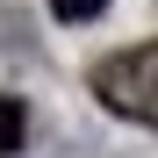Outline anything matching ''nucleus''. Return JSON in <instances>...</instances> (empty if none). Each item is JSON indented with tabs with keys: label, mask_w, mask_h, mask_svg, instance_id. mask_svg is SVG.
Returning a JSON list of instances; mask_svg holds the SVG:
<instances>
[{
	"label": "nucleus",
	"mask_w": 158,
	"mask_h": 158,
	"mask_svg": "<svg viewBox=\"0 0 158 158\" xmlns=\"http://www.w3.org/2000/svg\"><path fill=\"white\" fill-rule=\"evenodd\" d=\"M86 86H94V101H101L108 115L158 129V43H137V50L101 58V65L86 72Z\"/></svg>",
	"instance_id": "1"
},
{
	"label": "nucleus",
	"mask_w": 158,
	"mask_h": 158,
	"mask_svg": "<svg viewBox=\"0 0 158 158\" xmlns=\"http://www.w3.org/2000/svg\"><path fill=\"white\" fill-rule=\"evenodd\" d=\"M22 137H29V108H22L15 94H0V158H15Z\"/></svg>",
	"instance_id": "2"
},
{
	"label": "nucleus",
	"mask_w": 158,
	"mask_h": 158,
	"mask_svg": "<svg viewBox=\"0 0 158 158\" xmlns=\"http://www.w3.org/2000/svg\"><path fill=\"white\" fill-rule=\"evenodd\" d=\"M101 7H108V0H50V15H58V22H94Z\"/></svg>",
	"instance_id": "3"
}]
</instances>
